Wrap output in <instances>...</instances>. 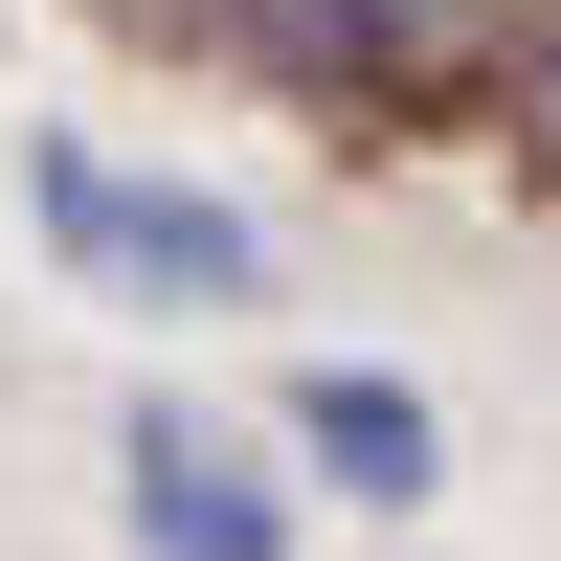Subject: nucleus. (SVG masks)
Segmentation results:
<instances>
[{
  "label": "nucleus",
  "instance_id": "obj_1",
  "mask_svg": "<svg viewBox=\"0 0 561 561\" xmlns=\"http://www.w3.org/2000/svg\"><path fill=\"white\" fill-rule=\"evenodd\" d=\"M45 225H68V270L135 293V314H248V293H270L248 203H203V180H113L90 135H45Z\"/></svg>",
  "mask_w": 561,
  "mask_h": 561
},
{
  "label": "nucleus",
  "instance_id": "obj_2",
  "mask_svg": "<svg viewBox=\"0 0 561 561\" xmlns=\"http://www.w3.org/2000/svg\"><path fill=\"white\" fill-rule=\"evenodd\" d=\"M113 494H135V561H293V517H270V472H248V427H203V404H135Z\"/></svg>",
  "mask_w": 561,
  "mask_h": 561
},
{
  "label": "nucleus",
  "instance_id": "obj_3",
  "mask_svg": "<svg viewBox=\"0 0 561 561\" xmlns=\"http://www.w3.org/2000/svg\"><path fill=\"white\" fill-rule=\"evenodd\" d=\"M293 449H314L337 494H382V517H404V494L449 472V427H427V404L382 382V359H314V382H293Z\"/></svg>",
  "mask_w": 561,
  "mask_h": 561
},
{
  "label": "nucleus",
  "instance_id": "obj_4",
  "mask_svg": "<svg viewBox=\"0 0 561 561\" xmlns=\"http://www.w3.org/2000/svg\"><path fill=\"white\" fill-rule=\"evenodd\" d=\"M472 23H517V0H337V45H359V68H449Z\"/></svg>",
  "mask_w": 561,
  "mask_h": 561
},
{
  "label": "nucleus",
  "instance_id": "obj_5",
  "mask_svg": "<svg viewBox=\"0 0 561 561\" xmlns=\"http://www.w3.org/2000/svg\"><path fill=\"white\" fill-rule=\"evenodd\" d=\"M517 158L561 180V23H539V68H517Z\"/></svg>",
  "mask_w": 561,
  "mask_h": 561
},
{
  "label": "nucleus",
  "instance_id": "obj_6",
  "mask_svg": "<svg viewBox=\"0 0 561 561\" xmlns=\"http://www.w3.org/2000/svg\"><path fill=\"white\" fill-rule=\"evenodd\" d=\"M90 23H135V45H225V0H90Z\"/></svg>",
  "mask_w": 561,
  "mask_h": 561
}]
</instances>
